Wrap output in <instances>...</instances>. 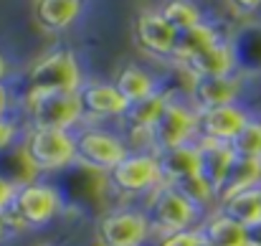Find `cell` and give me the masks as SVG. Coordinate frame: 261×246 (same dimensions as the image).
<instances>
[{
    "label": "cell",
    "instance_id": "4",
    "mask_svg": "<svg viewBox=\"0 0 261 246\" xmlns=\"http://www.w3.org/2000/svg\"><path fill=\"white\" fill-rule=\"evenodd\" d=\"M198 206L190 203L175 185H160L150 201V211H147V221L160 229L165 236L175 231H185L193 221H195Z\"/></svg>",
    "mask_w": 261,
    "mask_h": 246
},
{
    "label": "cell",
    "instance_id": "8",
    "mask_svg": "<svg viewBox=\"0 0 261 246\" xmlns=\"http://www.w3.org/2000/svg\"><path fill=\"white\" fill-rule=\"evenodd\" d=\"M109 180L122 193H142L163 183L160 163L155 155H127L122 163L109 173Z\"/></svg>",
    "mask_w": 261,
    "mask_h": 246
},
{
    "label": "cell",
    "instance_id": "27",
    "mask_svg": "<svg viewBox=\"0 0 261 246\" xmlns=\"http://www.w3.org/2000/svg\"><path fill=\"white\" fill-rule=\"evenodd\" d=\"M203 241V231H193V229H185V231H175L168 234L163 239L160 246H200Z\"/></svg>",
    "mask_w": 261,
    "mask_h": 246
},
{
    "label": "cell",
    "instance_id": "22",
    "mask_svg": "<svg viewBox=\"0 0 261 246\" xmlns=\"http://www.w3.org/2000/svg\"><path fill=\"white\" fill-rule=\"evenodd\" d=\"M114 86L119 89V94L132 104V102H140L150 94H155V84L150 79V74H145L140 66H124L117 77Z\"/></svg>",
    "mask_w": 261,
    "mask_h": 246
},
{
    "label": "cell",
    "instance_id": "9",
    "mask_svg": "<svg viewBox=\"0 0 261 246\" xmlns=\"http://www.w3.org/2000/svg\"><path fill=\"white\" fill-rule=\"evenodd\" d=\"M150 234V221L137 211H114L99 224L101 246H140Z\"/></svg>",
    "mask_w": 261,
    "mask_h": 246
},
{
    "label": "cell",
    "instance_id": "2",
    "mask_svg": "<svg viewBox=\"0 0 261 246\" xmlns=\"http://www.w3.org/2000/svg\"><path fill=\"white\" fill-rule=\"evenodd\" d=\"M31 122L38 130H71L82 119V99L71 91H31Z\"/></svg>",
    "mask_w": 261,
    "mask_h": 246
},
{
    "label": "cell",
    "instance_id": "28",
    "mask_svg": "<svg viewBox=\"0 0 261 246\" xmlns=\"http://www.w3.org/2000/svg\"><path fill=\"white\" fill-rule=\"evenodd\" d=\"M15 193H18V188H15L8 178H3V175H0V213H5V211L13 206Z\"/></svg>",
    "mask_w": 261,
    "mask_h": 246
},
{
    "label": "cell",
    "instance_id": "6",
    "mask_svg": "<svg viewBox=\"0 0 261 246\" xmlns=\"http://www.w3.org/2000/svg\"><path fill=\"white\" fill-rule=\"evenodd\" d=\"M195 130H198V114H193L190 109H185L175 102H165L160 117L147 130V135H150L152 147L158 153H165V150H173L180 145H188Z\"/></svg>",
    "mask_w": 261,
    "mask_h": 246
},
{
    "label": "cell",
    "instance_id": "11",
    "mask_svg": "<svg viewBox=\"0 0 261 246\" xmlns=\"http://www.w3.org/2000/svg\"><path fill=\"white\" fill-rule=\"evenodd\" d=\"M135 36H137V43L155 56L175 54L177 31L163 18V13H142L135 23Z\"/></svg>",
    "mask_w": 261,
    "mask_h": 246
},
{
    "label": "cell",
    "instance_id": "26",
    "mask_svg": "<svg viewBox=\"0 0 261 246\" xmlns=\"http://www.w3.org/2000/svg\"><path fill=\"white\" fill-rule=\"evenodd\" d=\"M175 188L190 201V203H195V206H203V203H208V201H213L216 198V190L200 178V175H193V178H185V180H180V183H173Z\"/></svg>",
    "mask_w": 261,
    "mask_h": 246
},
{
    "label": "cell",
    "instance_id": "19",
    "mask_svg": "<svg viewBox=\"0 0 261 246\" xmlns=\"http://www.w3.org/2000/svg\"><path fill=\"white\" fill-rule=\"evenodd\" d=\"M203 236L216 246H251L249 244V229L236 224L233 218H228L226 213H218L213 216L205 229H203Z\"/></svg>",
    "mask_w": 261,
    "mask_h": 246
},
{
    "label": "cell",
    "instance_id": "18",
    "mask_svg": "<svg viewBox=\"0 0 261 246\" xmlns=\"http://www.w3.org/2000/svg\"><path fill=\"white\" fill-rule=\"evenodd\" d=\"M228 218H233L236 224L251 229L261 224V185L259 188H249V190H241L231 198L223 201V211Z\"/></svg>",
    "mask_w": 261,
    "mask_h": 246
},
{
    "label": "cell",
    "instance_id": "25",
    "mask_svg": "<svg viewBox=\"0 0 261 246\" xmlns=\"http://www.w3.org/2000/svg\"><path fill=\"white\" fill-rule=\"evenodd\" d=\"M231 150L236 153V158H254L261 160V122L249 119V125L236 135V140L231 142Z\"/></svg>",
    "mask_w": 261,
    "mask_h": 246
},
{
    "label": "cell",
    "instance_id": "30",
    "mask_svg": "<svg viewBox=\"0 0 261 246\" xmlns=\"http://www.w3.org/2000/svg\"><path fill=\"white\" fill-rule=\"evenodd\" d=\"M228 3L239 13H254L256 8H261V0H228Z\"/></svg>",
    "mask_w": 261,
    "mask_h": 246
},
{
    "label": "cell",
    "instance_id": "33",
    "mask_svg": "<svg viewBox=\"0 0 261 246\" xmlns=\"http://www.w3.org/2000/svg\"><path fill=\"white\" fill-rule=\"evenodd\" d=\"M3 234H5V216L0 213V239H3Z\"/></svg>",
    "mask_w": 261,
    "mask_h": 246
},
{
    "label": "cell",
    "instance_id": "1",
    "mask_svg": "<svg viewBox=\"0 0 261 246\" xmlns=\"http://www.w3.org/2000/svg\"><path fill=\"white\" fill-rule=\"evenodd\" d=\"M23 158L36 170H59L76 163V137L66 130L31 127L23 140Z\"/></svg>",
    "mask_w": 261,
    "mask_h": 246
},
{
    "label": "cell",
    "instance_id": "24",
    "mask_svg": "<svg viewBox=\"0 0 261 246\" xmlns=\"http://www.w3.org/2000/svg\"><path fill=\"white\" fill-rule=\"evenodd\" d=\"M163 18L173 26L177 33L190 31V28H195V26L203 23L198 8H195L190 0H170V3L165 5V10H163Z\"/></svg>",
    "mask_w": 261,
    "mask_h": 246
},
{
    "label": "cell",
    "instance_id": "32",
    "mask_svg": "<svg viewBox=\"0 0 261 246\" xmlns=\"http://www.w3.org/2000/svg\"><path fill=\"white\" fill-rule=\"evenodd\" d=\"M5 107H8V96H5V86L0 84V117H3V112H5Z\"/></svg>",
    "mask_w": 261,
    "mask_h": 246
},
{
    "label": "cell",
    "instance_id": "12",
    "mask_svg": "<svg viewBox=\"0 0 261 246\" xmlns=\"http://www.w3.org/2000/svg\"><path fill=\"white\" fill-rule=\"evenodd\" d=\"M233 160H236V153L231 150V145L216 142V140H200L198 142V165H200L198 175L216 190V195H218Z\"/></svg>",
    "mask_w": 261,
    "mask_h": 246
},
{
    "label": "cell",
    "instance_id": "17",
    "mask_svg": "<svg viewBox=\"0 0 261 246\" xmlns=\"http://www.w3.org/2000/svg\"><path fill=\"white\" fill-rule=\"evenodd\" d=\"M261 185V160L254 158H236L231 163V170L218 190V198L226 201L241 190H249V188H259Z\"/></svg>",
    "mask_w": 261,
    "mask_h": 246
},
{
    "label": "cell",
    "instance_id": "3",
    "mask_svg": "<svg viewBox=\"0 0 261 246\" xmlns=\"http://www.w3.org/2000/svg\"><path fill=\"white\" fill-rule=\"evenodd\" d=\"M31 86L33 91H71L79 94L82 89V71L71 51H54L36 61L31 69Z\"/></svg>",
    "mask_w": 261,
    "mask_h": 246
},
{
    "label": "cell",
    "instance_id": "7",
    "mask_svg": "<svg viewBox=\"0 0 261 246\" xmlns=\"http://www.w3.org/2000/svg\"><path fill=\"white\" fill-rule=\"evenodd\" d=\"M127 147L119 137L101 132V130H87L76 137V163L87 165L91 170H107L112 173L117 165L127 158Z\"/></svg>",
    "mask_w": 261,
    "mask_h": 246
},
{
    "label": "cell",
    "instance_id": "10",
    "mask_svg": "<svg viewBox=\"0 0 261 246\" xmlns=\"http://www.w3.org/2000/svg\"><path fill=\"white\" fill-rule=\"evenodd\" d=\"M246 125H249V117L236 104H226V107H213V109L198 112V130H200L203 140H216V142L231 145L236 140V135Z\"/></svg>",
    "mask_w": 261,
    "mask_h": 246
},
{
    "label": "cell",
    "instance_id": "35",
    "mask_svg": "<svg viewBox=\"0 0 261 246\" xmlns=\"http://www.w3.org/2000/svg\"><path fill=\"white\" fill-rule=\"evenodd\" d=\"M200 246H216V244H211V241H208V239L203 236V241H200Z\"/></svg>",
    "mask_w": 261,
    "mask_h": 246
},
{
    "label": "cell",
    "instance_id": "31",
    "mask_svg": "<svg viewBox=\"0 0 261 246\" xmlns=\"http://www.w3.org/2000/svg\"><path fill=\"white\" fill-rule=\"evenodd\" d=\"M249 244L251 246H261V224L249 229Z\"/></svg>",
    "mask_w": 261,
    "mask_h": 246
},
{
    "label": "cell",
    "instance_id": "29",
    "mask_svg": "<svg viewBox=\"0 0 261 246\" xmlns=\"http://www.w3.org/2000/svg\"><path fill=\"white\" fill-rule=\"evenodd\" d=\"M15 132H18L15 125H13L10 119H3V117H0V150H5V147L15 140Z\"/></svg>",
    "mask_w": 261,
    "mask_h": 246
},
{
    "label": "cell",
    "instance_id": "14",
    "mask_svg": "<svg viewBox=\"0 0 261 246\" xmlns=\"http://www.w3.org/2000/svg\"><path fill=\"white\" fill-rule=\"evenodd\" d=\"M79 99L82 107L96 117H124L129 107L114 84H87L79 89Z\"/></svg>",
    "mask_w": 261,
    "mask_h": 246
},
{
    "label": "cell",
    "instance_id": "21",
    "mask_svg": "<svg viewBox=\"0 0 261 246\" xmlns=\"http://www.w3.org/2000/svg\"><path fill=\"white\" fill-rule=\"evenodd\" d=\"M218 41H221L218 33H216L211 26L200 23V26H195V28H190V31L177 33V41H175V56H180V61H185V59H190V56H195V54H200V51L216 46Z\"/></svg>",
    "mask_w": 261,
    "mask_h": 246
},
{
    "label": "cell",
    "instance_id": "16",
    "mask_svg": "<svg viewBox=\"0 0 261 246\" xmlns=\"http://www.w3.org/2000/svg\"><path fill=\"white\" fill-rule=\"evenodd\" d=\"M158 163H160V173H163V180H168L170 185L180 183L185 178H193L198 175V145H180L173 150H165L158 155Z\"/></svg>",
    "mask_w": 261,
    "mask_h": 246
},
{
    "label": "cell",
    "instance_id": "5",
    "mask_svg": "<svg viewBox=\"0 0 261 246\" xmlns=\"http://www.w3.org/2000/svg\"><path fill=\"white\" fill-rule=\"evenodd\" d=\"M59 208H61V195L56 188L46 183H28L18 188L15 201L5 213H15V218L25 226H43L59 213Z\"/></svg>",
    "mask_w": 261,
    "mask_h": 246
},
{
    "label": "cell",
    "instance_id": "20",
    "mask_svg": "<svg viewBox=\"0 0 261 246\" xmlns=\"http://www.w3.org/2000/svg\"><path fill=\"white\" fill-rule=\"evenodd\" d=\"M36 15L43 28L48 31H64L69 28L79 15V0H38Z\"/></svg>",
    "mask_w": 261,
    "mask_h": 246
},
{
    "label": "cell",
    "instance_id": "34",
    "mask_svg": "<svg viewBox=\"0 0 261 246\" xmlns=\"http://www.w3.org/2000/svg\"><path fill=\"white\" fill-rule=\"evenodd\" d=\"M5 77V61H3V56H0V79Z\"/></svg>",
    "mask_w": 261,
    "mask_h": 246
},
{
    "label": "cell",
    "instance_id": "13",
    "mask_svg": "<svg viewBox=\"0 0 261 246\" xmlns=\"http://www.w3.org/2000/svg\"><path fill=\"white\" fill-rule=\"evenodd\" d=\"M193 104L198 112L213 109V107H226L233 104L239 96V82L233 77H193L190 86Z\"/></svg>",
    "mask_w": 261,
    "mask_h": 246
},
{
    "label": "cell",
    "instance_id": "23",
    "mask_svg": "<svg viewBox=\"0 0 261 246\" xmlns=\"http://www.w3.org/2000/svg\"><path fill=\"white\" fill-rule=\"evenodd\" d=\"M165 96L163 94H150V96H145V99H140V102H132L129 107H127V112H124V119L135 127V130H150L152 125H155V119L160 117V112H163V107H165Z\"/></svg>",
    "mask_w": 261,
    "mask_h": 246
},
{
    "label": "cell",
    "instance_id": "15",
    "mask_svg": "<svg viewBox=\"0 0 261 246\" xmlns=\"http://www.w3.org/2000/svg\"><path fill=\"white\" fill-rule=\"evenodd\" d=\"M185 69L193 74V77H231V69H233V51L228 43L218 41L216 46L190 56L182 61Z\"/></svg>",
    "mask_w": 261,
    "mask_h": 246
}]
</instances>
